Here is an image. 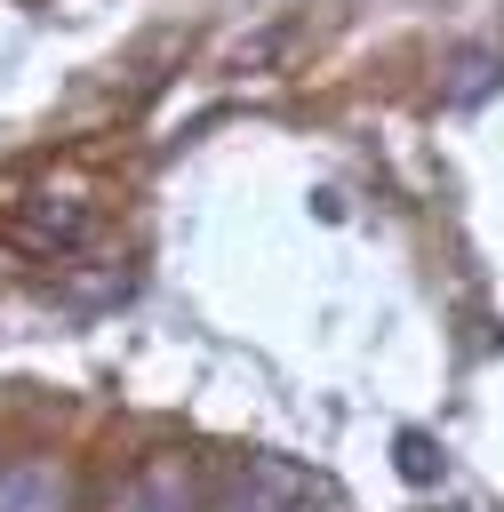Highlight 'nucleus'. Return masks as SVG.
<instances>
[{
	"instance_id": "f257e3e1",
	"label": "nucleus",
	"mask_w": 504,
	"mask_h": 512,
	"mask_svg": "<svg viewBox=\"0 0 504 512\" xmlns=\"http://www.w3.org/2000/svg\"><path fill=\"white\" fill-rule=\"evenodd\" d=\"M64 504H72L64 464H48V456H16V464H0V512H64Z\"/></svg>"
},
{
	"instance_id": "20e7f679",
	"label": "nucleus",
	"mask_w": 504,
	"mask_h": 512,
	"mask_svg": "<svg viewBox=\"0 0 504 512\" xmlns=\"http://www.w3.org/2000/svg\"><path fill=\"white\" fill-rule=\"evenodd\" d=\"M392 472H400L408 488H432V480L448 472V456H440V440H432V432H416V424H408V432H392Z\"/></svg>"
},
{
	"instance_id": "7ed1b4c3",
	"label": "nucleus",
	"mask_w": 504,
	"mask_h": 512,
	"mask_svg": "<svg viewBox=\"0 0 504 512\" xmlns=\"http://www.w3.org/2000/svg\"><path fill=\"white\" fill-rule=\"evenodd\" d=\"M496 80H504V56H496V48H464V56H456V72L440 80V104H448V112H472Z\"/></svg>"
},
{
	"instance_id": "f03ea898",
	"label": "nucleus",
	"mask_w": 504,
	"mask_h": 512,
	"mask_svg": "<svg viewBox=\"0 0 504 512\" xmlns=\"http://www.w3.org/2000/svg\"><path fill=\"white\" fill-rule=\"evenodd\" d=\"M112 512H192V472H184V456H152V464L120 488Z\"/></svg>"
}]
</instances>
